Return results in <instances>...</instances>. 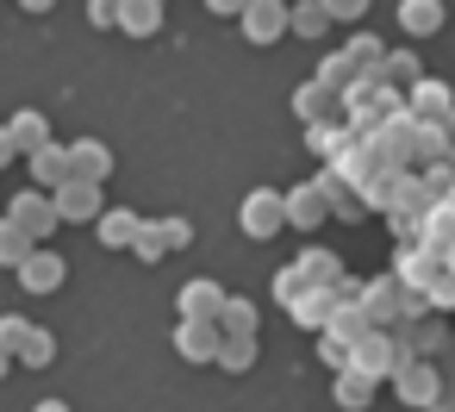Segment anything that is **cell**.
<instances>
[{
	"instance_id": "cell-1",
	"label": "cell",
	"mask_w": 455,
	"mask_h": 412,
	"mask_svg": "<svg viewBox=\"0 0 455 412\" xmlns=\"http://www.w3.org/2000/svg\"><path fill=\"white\" fill-rule=\"evenodd\" d=\"M393 393H399L411 412H455V393L443 387V375H436L424 356H411V362L393 375Z\"/></svg>"
},
{
	"instance_id": "cell-2",
	"label": "cell",
	"mask_w": 455,
	"mask_h": 412,
	"mask_svg": "<svg viewBox=\"0 0 455 412\" xmlns=\"http://www.w3.org/2000/svg\"><path fill=\"white\" fill-rule=\"evenodd\" d=\"M405 362H411V356H405L399 331H368V337L355 343V362H349V368H362V375H374V381H393Z\"/></svg>"
},
{
	"instance_id": "cell-3",
	"label": "cell",
	"mask_w": 455,
	"mask_h": 412,
	"mask_svg": "<svg viewBox=\"0 0 455 412\" xmlns=\"http://www.w3.org/2000/svg\"><path fill=\"white\" fill-rule=\"evenodd\" d=\"M7 219H13L26 238H38V244H44V238L63 225V219H57V200H51L44 188H20V194L7 200Z\"/></svg>"
},
{
	"instance_id": "cell-4",
	"label": "cell",
	"mask_w": 455,
	"mask_h": 412,
	"mask_svg": "<svg viewBox=\"0 0 455 412\" xmlns=\"http://www.w3.org/2000/svg\"><path fill=\"white\" fill-rule=\"evenodd\" d=\"M237 225H243V238H275V231H287V194H275V188L243 194Z\"/></svg>"
},
{
	"instance_id": "cell-5",
	"label": "cell",
	"mask_w": 455,
	"mask_h": 412,
	"mask_svg": "<svg viewBox=\"0 0 455 412\" xmlns=\"http://www.w3.org/2000/svg\"><path fill=\"white\" fill-rule=\"evenodd\" d=\"M237 26H243V38H250V44H275V38H287V32H293V7H281V0H250Z\"/></svg>"
},
{
	"instance_id": "cell-6",
	"label": "cell",
	"mask_w": 455,
	"mask_h": 412,
	"mask_svg": "<svg viewBox=\"0 0 455 412\" xmlns=\"http://www.w3.org/2000/svg\"><path fill=\"white\" fill-rule=\"evenodd\" d=\"M51 200H57V219L63 225H100V213H107L100 206V182H63Z\"/></svg>"
},
{
	"instance_id": "cell-7",
	"label": "cell",
	"mask_w": 455,
	"mask_h": 412,
	"mask_svg": "<svg viewBox=\"0 0 455 412\" xmlns=\"http://www.w3.org/2000/svg\"><path fill=\"white\" fill-rule=\"evenodd\" d=\"M219 350H225V331L219 325H200V319H181L175 325V356L181 362H212L219 368Z\"/></svg>"
},
{
	"instance_id": "cell-8",
	"label": "cell",
	"mask_w": 455,
	"mask_h": 412,
	"mask_svg": "<svg viewBox=\"0 0 455 412\" xmlns=\"http://www.w3.org/2000/svg\"><path fill=\"white\" fill-rule=\"evenodd\" d=\"M393 275L405 281V287H430L436 275H449V256H436V250H424V244H399V263H393Z\"/></svg>"
},
{
	"instance_id": "cell-9",
	"label": "cell",
	"mask_w": 455,
	"mask_h": 412,
	"mask_svg": "<svg viewBox=\"0 0 455 412\" xmlns=\"http://www.w3.org/2000/svg\"><path fill=\"white\" fill-rule=\"evenodd\" d=\"M225 287L219 281H206V275H194V281H181V319H200V325H219L225 319Z\"/></svg>"
},
{
	"instance_id": "cell-10",
	"label": "cell",
	"mask_w": 455,
	"mask_h": 412,
	"mask_svg": "<svg viewBox=\"0 0 455 412\" xmlns=\"http://www.w3.org/2000/svg\"><path fill=\"white\" fill-rule=\"evenodd\" d=\"M405 113H411L418 125H449V119H455V94H449L443 82H430V76H424V82L405 94Z\"/></svg>"
},
{
	"instance_id": "cell-11",
	"label": "cell",
	"mask_w": 455,
	"mask_h": 412,
	"mask_svg": "<svg viewBox=\"0 0 455 412\" xmlns=\"http://www.w3.org/2000/svg\"><path fill=\"white\" fill-rule=\"evenodd\" d=\"M324 219H331V194H324L318 182H299V188L287 194V225H293V231H318Z\"/></svg>"
},
{
	"instance_id": "cell-12",
	"label": "cell",
	"mask_w": 455,
	"mask_h": 412,
	"mask_svg": "<svg viewBox=\"0 0 455 412\" xmlns=\"http://www.w3.org/2000/svg\"><path fill=\"white\" fill-rule=\"evenodd\" d=\"M63 275H69V263H63L51 244H38V250L26 256V269H20V287H26V294H57Z\"/></svg>"
},
{
	"instance_id": "cell-13",
	"label": "cell",
	"mask_w": 455,
	"mask_h": 412,
	"mask_svg": "<svg viewBox=\"0 0 455 412\" xmlns=\"http://www.w3.org/2000/svg\"><path fill=\"white\" fill-rule=\"evenodd\" d=\"M26 169H32V182H38L44 194H57L63 182H76V169H69V144H44L38 157H26Z\"/></svg>"
},
{
	"instance_id": "cell-14",
	"label": "cell",
	"mask_w": 455,
	"mask_h": 412,
	"mask_svg": "<svg viewBox=\"0 0 455 412\" xmlns=\"http://www.w3.org/2000/svg\"><path fill=\"white\" fill-rule=\"evenodd\" d=\"M138 231H144V213H132V206H107L100 225H94V238H100L107 250H132Z\"/></svg>"
},
{
	"instance_id": "cell-15",
	"label": "cell",
	"mask_w": 455,
	"mask_h": 412,
	"mask_svg": "<svg viewBox=\"0 0 455 412\" xmlns=\"http://www.w3.org/2000/svg\"><path fill=\"white\" fill-rule=\"evenodd\" d=\"M7 132H13V144H20V157H38L44 144H57V138H51V119H44L38 107H20V113L7 119Z\"/></svg>"
},
{
	"instance_id": "cell-16",
	"label": "cell",
	"mask_w": 455,
	"mask_h": 412,
	"mask_svg": "<svg viewBox=\"0 0 455 412\" xmlns=\"http://www.w3.org/2000/svg\"><path fill=\"white\" fill-rule=\"evenodd\" d=\"M69 169H76V182H107L113 175V150L100 138H76L69 144Z\"/></svg>"
},
{
	"instance_id": "cell-17",
	"label": "cell",
	"mask_w": 455,
	"mask_h": 412,
	"mask_svg": "<svg viewBox=\"0 0 455 412\" xmlns=\"http://www.w3.org/2000/svg\"><path fill=\"white\" fill-rule=\"evenodd\" d=\"M343 107V94L337 88H324V82H306L299 94H293V113L306 119V125H331V113Z\"/></svg>"
},
{
	"instance_id": "cell-18",
	"label": "cell",
	"mask_w": 455,
	"mask_h": 412,
	"mask_svg": "<svg viewBox=\"0 0 455 412\" xmlns=\"http://www.w3.org/2000/svg\"><path fill=\"white\" fill-rule=\"evenodd\" d=\"M119 32L125 38H156L163 32V0H119Z\"/></svg>"
},
{
	"instance_id": "cell-19",
	"label": "cell",
	"mask_w": 455,
	"mask_h": 412,
	"mask_svg": "<svg viewBox=\"0 0 455 412\" xmlns=\"http://www.w3.org/2000/svg\"><path fill=\"white\" fill-rule=\"evenodd\" d=\"M337 287H312L299 306H293V325H306V331H331V319H337Z\"/></svg>"
},
{
	"instance_id": "cell-20",
	"label": "cell",
	"mask_w": 455,
	"mask_h": 412,
	"mask_svg": "<svg viewBox=\"0 0 455 412\" xmlns=\"http://www.w3.org/2000/svg\"><path fill=\"white\" fill-rule=\"evenodd\" d=\"M399 32H411V38L443 32V0H399Z\"/></svg>"
},
{
	"instance_id": "cell-21",
	"label": "cell",
	"mask_w": 455,
	"mask_h": 412,
	"mask_svg": "<svg viewBox=\"0 0 455 412\" xmlns=\"http://www.w3.org/2000/svg\"><path fill=\"white\" fill-rule=\"evenodd\" d=\"M374 387H380V381H374V375H362V368H343V375L331 381V393H337V406H343V412H362V406L374 400Z\"/></svg>"
},
{
	"instance_id": "cell-22",
	"label": "cell",
	"mask_w": 455,
	"mask_h": 412,
	"mask_svg": "<svg viewBox=\"0 0 455 412\" xmlns=\"http://www.w3.org/2000/svg\"><path fill=\"white\" fill-rule=\"evenodd\" d=\"M32 250H38V238H26L13 219H0V269H13V275H20Z\"/></svg>"
},
{
	"instance_id": "cell-23",
	"label": "cell",
	"mask_w": 455,
	"mask_h": 412,
	"mask_svg": "<svg viewBox=\"0 0 455 412\" xmlns=\"http://www.w3.org/2000/svg\"><path fill=\"white\" fill-rule=\"evenodd\" d=\"M312 82H324V88L349 94V88L362 82V69H355V57H349V51H337V57H324V63H318V76H312Z\"/></svg>"
},
{
	"instance_id": "cell-24",
	"label": "cell",
	"mask_w": 455,
	"mask_h": 412,
	"mask_svg": "<svg viewBox=\"0 0 455 412\" xmlns=\"http://www.w3.org/2000/svg\"><path fill=\"white\" fill-rule=\"evenodd\" d=\"M380 82H387V88H393V94H399V88H405V94H411V88H418V82H424V63H418V57H411V51H393V57H387V69H380Z\"/></svg>"
},
{
	"instance_id": "cell-25",
	"label": "cell",
	"mask_w": 455,
	"mask_h": 412,
	"mask_svg": "<svg viewBox=\"0 0 455 412\" xmlns=\"http://www.w3.org/2000/svg\"><path fill=\"white\" fill-rule=\"evenodd\" d=\"M299 269H306V281H312V287H337V281H343V263H337L331 250H318V244H312V250H299Z\"/></svg>"
},
{
	"instance_id": "cell-26",
	"label": "cell",
	"mask_w": 455,
	"mask_h": 412,
	"mask_svg": "<svg viewBox=\"0 0 455 412\" xmlns=\"http://www.w3.org/2000/svg\"><path fill=\"white\" fill-rule=\"evenodd\" d=\"M256 356H262V343H256V337H225L219 368H225V375H250V368H256Z\"/></svg>"
},
{
	"instance_id": "cell-27",
	"label": "cell",
	"mask_w": 455,
	"mask_h": 412,
	"mask_svg": "<svg viewBox=\"0 0 455 412\" xmlns=\"http://www.w3.org/2000/svg\"><path fill=\"white\" fill-rule=\"evenodd\" d=\"M337 20H331V7H324V0H299V7H293V32L299 38H324Z\"/></svg>"
},
{
	"instance_id": "cell-28",
	"label": "cell",
	"mask_w": 455,
	"mask_h": 412,
	"mask_svg": "<svg viewBox=\"0 0 455 412\" xmlns=\"http://www.w3.org/2000/svg\"><path fill=\"white\" fill-rule=\"evenodd\" d=\"M306 294H312V281H306V269H299V263H287V269H275V300H281L287 312H293V306H299Z\"/></svg>"
},
{
	"instance_id": "cell-29",
	"label": "cell",
	"mask_w": 455,
	"mask_h": 412,
	"mask_svg": "<svg viewBox=\"0 0 455 412\" xmlns=\"http://www.w3.org/2000/svg\"><path fill=\"white\" fill-rule=\"evenodd\" d=\"M20 362H26V368H51V362H57V331L32 325V337L20 343Z\"/></svg>"
},
{
	"instance_id": "cell-30",
	"label": "cell",
	"mask_w": 455,
	"mask_h": 412,
	"mask_svg": "<svg viewBox=\"0 0 455 412\" xmlns=\"http://www.w3.org/2000/svg\"><path fill=\"white\" fill-rule=\"evenodd\" d=\"M219 331H225V337H256V306L231 294V300H225V319H219Z\"/></svg>"
},
{
	"instance_id": "cell-31",
	"label": "cell",
	"mask_w": 455,
	"mask_h": 412,
	"mask_svg": "<svg viewBox=\"0 0 455 412\" xmlns=\"http://www.w3.org/2000/svg\"><path fill=\"white\" fill-rule=\"evenodd\" d=\"M349 57H355V69H362V76H380V69H387V51H380L368 32H355V38H349Z\"/></svg>"
},
{
	"instance_id": "cell-32",
	"label": "cell",
	"mask_w": 455,
	"mask_h": 412,
	"mask_svg": "<svg viewBox=\"0 0 455 412\" xmlns=\"http://www.w3.org/2000/svg\"><path fill=\"white\" fill-rule=\"evenodd\" d=\"M150 225H156V238H163V250H169V256L194 244V225H188L181 213H169V219H150Z\"/></svg>"
},
{
	"instance_id": "cell-33",
	"label": "cell",
	"mask_w": 455,
	"mask_h": 412,
	"mask_svg": "<svg viewBox=\"0 0 455 412\" xmlns=\"http://www.w3.org/2000/svg\"><path fill=\"white\" fill-rule=\"evenodd\" d=\"M318 356H324V362L343 375V368L355 362V343H349V337H337V331H318Z\"/></svg>"
},
{
	"instance_id": "cell-34",
	"label": "cell",
	"mask_w": 455,
	"mask_h": 412,
	"mask_svg": "<svg viewBox=\"0 0 455 412\" xmlns=\"http://www.w3.org/2000/svg\"><path fill=\"white\" fill-rule=\"evenodd\" d=\"M132 256H138V263H163V256H169V250H163V238H156V225H150V219H144V231H138V244H132Z\"/></svg>"
},
{
	"instance_id": "cell-35",
	"label": "cell",
	"mask_w": 455,
	"mask_h": 412,
	"mask_svg": "<svg viewBox=\"0 0 455 412\" xmlns=\"http://www.w3.org/2000/svg\"><path fill=\"white\" fill-rule=\"evenodd\" d=\"M424 300H430L436 312H455V269H449V275H436V281L424 287Z\"/></svg>"
},
{
	"instance_id": "cell-36",
	"label": "cell",
	"mask_w": 455,
	"mask_h": 412,
	"mask_svg": "<svg viewBox=\"0 0 455 412\" xmlns=\"http://www.w3.org/2000/svg\"><path fill=\"white\" fill-rule=\"evenodd\" d=\"M32 337V319H20V312H7V319H0V343H7L13 356H20V343Z\"/></svg>"
},
{
	"instance_id": "cell-37",
	"label": "cell",
	"mask_w": 455,
	"mask_h": 412,
	"mask_svg": "<svg viewBox=\"0 0 455 412\" xmlns=\"http://www.w3.org/2000/svg\"><path fill=\"white\" fill-rule=\"evenodd\" d=\"M88 20L100 32H119V0H88Z\"/></svg>"
},
{
	"instance_id": "cell-38",
	"label": "cell",
	"mask_w": 455,
	"mask_h": 412,
	"mask_svg": "<svg viewBox=\"0 0 455 412\" xmlns=\"http://www.w3.org/2000/svg\"><path fill=\"white\" fill-rule=\"evenodd\" d=\"M331 7V20H343V26H355L362 13H368V0H324Z\"/></svg>"
},
{
	"instance_id": "cell-39",
	"label": "cell",
	"mask_w": 455,
	"mask_h": 412,
	"mask_svg": "<svg viewBox=\"0 0 455 412\" xmlns=\"http://www.w3.org/2000/svg\"><path fill=\"white\" fill-rule=\"evenodd\" d=\"M20 163V144H13V132H7V119H0V175H7Z\"/></svg>"
},
{
	"instance_id": "cell-40",
	"label": "cell",
	"mask_w": 455,
	"mask_h": 412,
	"mask_svg": "<svg viewBox=\"0 0 455 412\" xmlns=\"http://www.w3.org/2000/svg\"><path fill=\"white\" fill-rule=\"evenodd\" d=\"M243 7L250 0H206V13H219V20H243Z\"/></svg>"
},
{
	"instance_id": "cell-41",
	"label": "cell",
	"mask_w": 455,
	"mask_h": 412,
	"mask_svg": "<svg viewBox=\"0 0 455 412\" xmlns=\"http://www.w3.org/2000/svg\"><path fill=\"white\" fill-rule=\"evenodd\" d=\"M26 13H57V0H20Z\"/></svg>"
},
{
	"instance_id": "cell-42",
	"label": "cell",
	"mask_w": 455,
	"mask_h": 412,
	"mask_svg": "<svg viewBox=\"0 0 455 412\" xmlns=\"http://www.w3.org/2000/svg\"><path fill=\"white\" fill-rule=\"evenodd\" d=\"M13 362H20V356H13L7 343H0V381H7V368H13Z\"/></svg>"
},
{
	"instance_id": "cell-43",
	"label": "cell",
	"mask_w": 455,
	"mask_h": 412,
	"mask_svg": "<svg viewBox=\"0 0 455 412\" xmlns=\"http://www.w3.org/2000/svg\"><path fill=\"white\" fill-rule=\"evenodd\" d=\"M32 412H69V406H63V400H38Z\"/></svg>"
},
{
	"instance_id": "cell-44",
	"label": "cell",
	"mask_w": 455,
	"mask_h": 412,
	"mask_svg": "<svg viewBox=\"0 0 455 412\" xmlns=\"http://www.w3.org/2000/svg\"><path fill=\"white\" fill-rule=\"evenodd\" d=\"M449 269H455V244H449Z\"/></svg>"
}]
</instances>
